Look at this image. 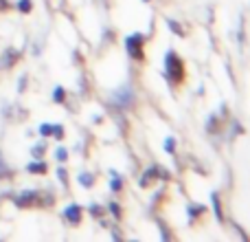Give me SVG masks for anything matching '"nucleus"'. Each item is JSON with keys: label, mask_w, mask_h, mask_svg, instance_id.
I'll return each mask as SVG.
<instances>
[{"label": "nucleus", "mask_w": 250, "mask_h": 242, "mask_svg": "<svg viewBox=\"0 0 250 242\" xmlns=\"http://www.w3.org/2000/svg\"><path fill=\"white\" fill-rule=\"evenodd\" d=\"M40 205H42V196L35 190H24L22 194L16 196V207L20 209H33V207H40Z\"/></svg>", "instance_id": "7ed1b4c3"}, {"label": "nucleus", "mask_w": 250, "mask_h": 242, "mask_svg": "<svg viewBox=\"0 0 250 242\" xmlns=\"http://www.w3.org/2000/svg\"><path fill=\"white\" fill-rule=\"evenodd\" d=\"M55 156H57V161H62V163H64V161L68 159V152H66L64 147H57V150H55Z\"/></svg>", "instance_id": "4be33fe9"}, {"label": "nucleus", "mask_w": 250, "mask_h": 242, "mask_svg": "<svg viewBox=\"0 0 250 242\" xmlns=\"http://www.w3.org/2000/svg\"><path fill=\"white\" fill-rule=\"evenodd\" d=\"M57 178L62 181V185H64V187H68V169L60 168V169H57Z\"/></svg>", "instance_id": "f3484780"}, {"label": "nucleus", "mask_w": 250, "mask_h": 242, "mask_svg": "<svg viewBox=\"0 0 250 242\" xmlns=\"http://www.w3.org/2000/svg\"><path fill=\"white\" fill-rule=\"evenodd\" d=\"M110 101H112L117 108L127 110L129 106L134 104V88L129 86V84H123V86H119L117 91H112V95H110Z\"/></svg>", "instance_id": "f03ea898"}, {"label": "nucleus", "mask_w": 250, "mask_h": 242, "mask_svg": "<svg viewBox=\"0 0 250 242\" xmlns=\"http://www.w3.org/2000/svg\"><path fill=\"white\" fill-rule=\"evenodd\" d=\"M187 214H189L191 220H195L198 216H202L204 214V207L202 205H189V207H187Z\"/></svg>", "instance_id": "f8f14e48"}, {"label": "nucleus", "mask_w": 250, "mask_h": 242, "mask_svg": "<svg viewBox=\"0 0 250 242\" xmlns=\"http://www.w3.org/2000/svg\"><path fill=\"white\" fill-rule=\"evenodd\" d=\"M145 2H149V0H145Z\"/></svg>", "instance_id": "a878e982"}, {"label": "nucleus", "mask_w": 250, "mask_h": 242, "mask_svg": "<svg viewBox=\"0 0 250 242\" xmlns=\"http://www.w3.org/2000/svg\"><path fill=\"white\" fill-rule=\"evenodd\" d=\"M211 203H213V212H215L217 220H224V214H222V203H220V196L217 194H211Z\"/></svg>", "instance_id": "9d476101"}, {"label": "nucleus", "mask_w": 250, "mask_h": 242, "mask_svg": "<svg viewBox=\"0 0 250 242\" xmlns=\"http://www.w3.org/2000/svg\"><path fill=\"white\" fill-rule=\"evenodd\" d=\"M26 172H31V174H44V172H46V163H44V161H33V163L26 165Z\"/></svg>", "instance_id": "6e6552de"}, {"label": "nucleus", "mask_w": 250, "mask_h": 242, "mask_svg": "<svg viewBox=\"0 0 250 242\" xmlns=\"http://www.w3.org/2000/svg\"><path fill=\"white\" fill-rule=\"evenodd\" d=\"M167 24H169V29H171L176 35H185V29H182V24H178L176 20H167Z\"/></svg>", "instance_id": "dca6fc26"}, {"label": "nucleus", "mask_w": 250, "mask_h": 242, "mask_svg": "<svg viewBox=\"0 0 250 242\" xmlns=\"http://www.w3.org/2000/svg\"><path fill=\"white\" fill-rule=\"evenodd\" d=\"M18 60H20V51L7 48V51L2 53V57H0V69H13V66L18 64Z\"/></svg>", "instance_id": "39448f33"}, {"label": "nucleus", "mask_w": 250, "mask_h": 242, "mask_svg": "<svg viewBox=\"0 0 250 242\" xmlns=\"http://www.w3.org/2000/svg\"><path fill=\"white\" fill-rule=\"evenodd\" d=\"M165 77H167V82L171 86H178L185 79V64L173 51H169L165 55Z\"/></svg>", "instance_id": "f257e3e1"}, {"label": "nucleus", "mask_w": 250, "mask_h": 242, "mask_svg": "<svg viewBox=\"0 0 250 242\" xmlns=\"http://www.w3.org/2000/svg\"><path fill=\"white\" fill-rule=\"evenodd\" d=\"M0 9H2V11H4V9H9V2H7V0H0Z\"/></svg>", "instance_id": "393cba45"}, {"label": "nucleus", "mask_w": 250, "mask_h": 242, "mask_svg": "<svg viewBox=\"0 0 250 242\" xmlns=\"http://www.w3.org/2000/svg\"><path fill=\"white\" fill-rule=\"evenodd\" d=\"M31 9H33L31 0H18V11L20 13H31Z\"/></svg>", "instance_id": "4468645a"}, {"label": "nucleus", "mask_w": 250, "mask_h": 242, "mask_svg": "<svg viewBox=\"0 0 250 242\" xmlns=\"http://www.w3.org/2000/svg\"><path fill=\"white\" fill-rule=\"evenodd\" d=\"M88 212H90L92 216H97V218H101V216H104V209H101L99 205H90V207H88Z\"/></svg>", "instance_id": "412c9836"}, {"label": "nucleus", "mask_w": 250, "mask_h": 242, "mask_svg": "<svg viewBox=\"0 0 250 242\" xmlns=\"http://www.w3.org/2000/svg\"><path fill=\"white\" fill-rule=\"evenodd\" d=\"M46 152V143H38V145H33V150H31V154H33V159H42V154Z\"/></svg>", "instance_id": "ddd939ff"}, {"label": "nucleus", "mask_w": 250, "mask_h": 242, "mask_svg": "<svg viewBox=\"0 0 250 242\" xmlns=\"http://www.w3.org/2000/svg\"><path fill=\"white\" fill-rule=\"evenodd\" d=\"M143 44H145V38H143L141 33H132L125 38V48H127V53L134 57V60H143V57H145Z\"/></svg>", "instance_id": "20e7f679"}, {"label": "nucleus", "mask_w": 250, "mask_h": 242, "mask_svg": "<svg viewBox=\"0 0 250 242\" xmlns=\"http://www.w3.org/2000/svg\"><path fill=\"white\" fill-rule=\"evenodd\" d=\"M64 218L70 222V225H79L82 222V207L79 205H68V207L64 209Z\"/></svg>", "instance_id": "423d86ee"}, {"label": "nucleus", "mask_w": 250, "mask_h": 242, "mask_svg": "<svg viewBox=\"0 0 250 242\" xmlns=\"http://www.w3.org/2000/svg\"><path fill=\"white\" fill-rule=\"evenodd\" d=\"M4 176H9V168H7V165H4L2 156H0V178H4Z\"/></svg>", "instance_id": "b1692460"}, {"label": "nucleus", "mask_w": 250, "mask_h": 242, "mask_svg": "<svg viewBox=\"0 0 250 242\" xmlns=\"http://www.w3.org/2000/svg\"><path fill=\"white\" fill-rule=\"evenodd\" d=\"M53 134L55 139H64V125H53Z\"/></svg>", "instance_id": "5701e85b"}, {"label": "nucleus", "mask_w": 250, "mask_h": 242, "mask_svg": "<svg viewBox=\"0 0 250 242\" xmlns=\"http://www.w3.org/2000/svg\"><path fill=\"white\" fill-rule=\"evenodd\" d=\"M165 150H167L169 154H173V152H176V139H173V137L165 139Z\"/></svg>", "instance_id": "a211bd4d"}, {"label": "nucleus", "mask_w": 250, "mask_h": 242, "mask_svg": "<svg viewBox=\"0 0 250 242\" xmlns=\"http://www.w3.org/2000/svg\"><path fill=\"white\" fill-rule=\"evenodd\" d=\"M156 169H158V168H149V169H145V172H143V176L138 178V185H141L143 190H145V187H149L151 183H154V178H158V176H156Z\"/></svg>", "instance_id": "0eeeda50"}, {"label": "nucleus", "mask_w": 250, "mask_h": 242, "mask_svg": "<svg viewBox=\"0 0 250 242\" xmlns=\"http://www.w3.org/2000/svg\"><path fill=\"white\" fill-rule=\"evenodd\" d=\"M110 187H112V192H121V187H123V178L114 169L110 172Z\"/></svg>", "instance_id": "1a4fd4ad"}, {"label": "nucleus", "mask_w": 250, "mask_h": 242, "mask_svg": "<svg viewBox=\"0 0 250 242\" xmlns=\"http://www.w3.org/2000/svg\"><path fill=\"white\" fill-rule=\"evenodd\" d=\"M53 99L57 101V104H64V99H66V91L62 86H57L55 91H53Z\"/></svg>", "instance_id": "2eb2a0df"}, {"label": "nucleus", "mask_w": 250, "mask_h": 242, "mask_svg": "<svg viewBox=\"0 0 250 242\" xmlns=\"http://www.w3.org/2000/svg\"><path fill=\"white\" fill-rule=\"evenodd\" d=\"M77 181L82 183L83 187H92V185H95V174H90V172H82V174H79Z\"/></svg>", "instance_id": "9b49d317"}, {"label": "nucleus", "mask_w": 250, "mask_h": 242, "mask_svg": "<svg viewBox=\"0 0 250 242\" xmlns=\"http://www.w3.org/2000/svg\"><path fill=\"white\" fill-rule=\"evenodd\" d=\"M40 134H42V137H51V134H53V125L51 123H42V125H40Z\"/></svg>", "instance_id": "aec40b11"}, {"label": "nucleus", "mask_w": 250, "mask_h": 242, "mask_svg": "<svg viewBox=\"0 0 250 242\" xmlns=\"http://www.w3.org/2000/svg\"><path fill=\"white\" fill-rule=\"evenodd\" d=\"M108 209H110V214H114V218H117V220L121 218V205H119V203H110Z\"/></svg>", "instance_id": "6ab92c4d"}]
</instances>
